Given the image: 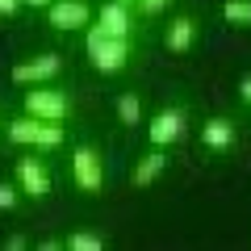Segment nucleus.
Wrapping results in <instances>:
<instances>
[{"instance_id": "f257e3e1", "label": "nucleus", "mask_w": 251, "mask_h": 251, "mask_svg": "<svg viewBox=\"0 0 251 251\" xmlns=\"http://www.w3.org/2000/svg\"><path fill=\"white\" fill-rule=\"evenodd\" d=\"M88 59L97 72H122L126 59H130V42L105 34L100 25H88Z\"/></svg>"}, {"instance_id": "f03ea898", "label": "nucleus", "mask_w": 251, "mask_h": 251, "mask_svg": "<svg viewBox=\"0 0 251 251\" xmlns=\"http://www.w3.org/2000/svg\"><path fill=\"white\" fill-rule=\"evenodd\" d=\"M9 138L21 143V147H59L63 143V126L25 113V117H17V122H9Z\"/></svg>"}, {"instance_id": "7ed1b4c3", "label": "nucleus", "mask_w": 251, "mask_h": 251, "mask_svg": "<svg viewBox=\"0 0 251 251\" xmlns=\"http://www.w3.org/2000/svg\"><path fill=\"white\" fill-rule=\"evenodd\" d=\"M25 113L42 117V122H63V117L72 113V100L59 88H34V92H25Z\"/></svg>"}, {"instance_id": "20e7f679", "label": "nucleus", "mask_w": 251, "mask_h": 251, "mask_svg": "<svg viewBox=\"0 0 251 251\" xmlns=\"http://www.w3.org/2000/svg\"><path fill=\"white\" fill-rule=\"evenodd\" d=\"M72 172H75V184L84 193H100V184H105V163H100V155L92 147H80L72 155Z\"/></svg>"}, {"instance_id": "39448f33", "label": "nucleus", "mask_w": 251, "mask_h": 251, "mask_svg": "<svg viewBox=\"0 0 251 251\" xmlns=\"http://www.w3.org/2000/svg\"><path fill=\"white\" fill-rule=\"evenodd\" d=\"M46 13H50V25L63 29V34H67V29H84L92 21V9L84 0H50Z\"/></svg>"}, {"instance_id": "423d86ee", "label": "nucleus", "mask_w": 251, "mask_h": 251, "mask_svg": "<svg viewBox=\"0 0 251 251\" xmlns=\"http://www.w3.org/2000/svg\"><path fill=\"white\" fill-rule=\"evenodd\" d=\"M17 193H25V197H34V201L50 193V172H46L34 155H29V159H17Z\"/></svg>"}, {"instance_id": "0eeeda50", "label": "nucleus", "mask_w": 251, "mask_h": 251, "mask_svg": "<svg viewBox=\"0 0 251 251\" xmlns=\"http://www.w3.org/2000/svg\"><path fill=\"white\" fill-rule=\"evenodd\" d=\"M59 67H63L59 54H38V59L17 63V67H13V80H17V84H42V80H54Z\"/></svg>"}, {"instance_id": "6e6552de", "label": "nucleus", "mask_w": 251, "mask_h": 251, "mask_svg": "<svg viewBox=\"0 0 251 251\" xmlns=\"http://www.w3.org/2000/svg\"><path fill=\"white\" fill-rule=\"evenodd\" d=\"M147 134H151V143H155V147L180 143V138H184V113H180V109H163V113H155Z\"/></svg>"}, {"instance_id": "1a4fd4ad", "label": "nucleus", "mask_w": 251, "mask_h": 251, "mask_svg": "<svg viewBox=\"0 0 251 251\" xmlns=\"http://www.w3.org/2000/svg\"><path fill=\"white\" fill-rule=\"evenodd\" d=\"M97 25L105 29V34H113V38H130V4H122V0H109L105 9H100V17H97Z\"/></svg>"}, {"instance_id": "9d476101", "label": "nucleus", "mask_w": 251, "mask_h": 251, "mask_svg": "<svg viewBox=\"0 0 251 251\" xmlns=\"http://www.w3.org/2000/svg\"><path fill=\"white\" fill-rule=\"evenodd\" d=\"M163 172H168V155H163V147H155L151 155H143V159L134 163V176L130 180H134V188H151Z\"/></svg>"}, {"instance_id": "9b49d317", "label": "nucleus", "mask_w": 251, "mask_h": 251, "mask_svg": "<svg viewBox=\"0 0 251 251\" xmlns=\"http://www.w3.org/2000/svg\"><path fill=\"white\" fill-rule=\"evenodd\" d=\"M201 143L214 147V151H222V147H234V122H226V117H214V122L201 126Z\"/></svg>"}, {"instance_id": "f8f14e48", "label": "nucleus", "mask_w": 251, "mask_h": 251, "mask_svg": "<svg viewBox=\"0 0 251 251\" xmlns=\"http://www.w3.org/2000/svg\"><path fill=\"white\" fill-rule=\"evenodd\" d=\"M193 38H197V25H193L188 17H176L168 25V50L172 54H184L188 46H193Z\"/></svg>"}, {"instance_id": "ddd939ff", "label": "nucleus", "mask_w": 251, "mask_h": 251, "mask_svg": "<svg viewBox=\"0 0 251 251\" xmlns=\"http://www.w3.org/2000/svg\"><path fill=\"white\" fill-rule=\"evenodd\" d=\"M117 117H122V126H138L143 122V100L134 92H122L117 97Z\"/></svg>"}, {"instance_id": "4468645a", "label": "nucleus", "mask_w": 251, "mask_h": 251, "mask_svg": "<svg viewBox=\"0 0 251 251\" xmlns=\"http://www.w3.org/2000/svg\"><path fill=\"white\" fill-rule=\"evenodd\" d=\"M222 17L230 21V25H251V0H226Z\"/></svg>"}, {"instance_id": "2eb2a0df", "label": "nucleus", "mask_w": 251, "mask_h": 251, "mask_svg": "<svg viewBox=\"0 0 251 251\" xmlns=\"http://www.w3.org/2000/svg\"><path fill=\"white\" fill-rule=\"evenodd\" d=\"M67 247H72V251H100V247H105V234H72Z\"/></svg>"}, {"instance_id": "dca6fc26", "label": "nucleus", "mask_w": 251, "mask_h": 251, "mask_svg": "<svg viewBox=\"0 0 251 251\" xmlns=\"http://www.w3.org/2000/svg\"><path fill=\"white\" fill-rule=\"evenodd\" d=\"M134 4H138V13H147V17H155V13H163V9H168L172 0H134Z\"/></svg>"}, {"instance_id": "f3484780", "label": "nucleus", "mask_w": 251, "mask_h": 251, "mask_svg": "<svg viewBox=\"0 0 251 251\" xmlns=\"http://www.w3.org/2000/svg\"><path fill=\"white\" fill-rule=\"evenodd\" d=\"M17 205V184H0V209Z\"/></svg>"}, {"instance_id": "a211bd4d", "label": "nucleus", "mask_w": 251, "mask_h": 251, "mask_svg": "<svg viewBox=\"0 0 251 251\" xmlns=\"http://www.w3.org/2000/svg\"><path fill=\"white\" fill-rule=\"evenodd\" d=\"M21 9V0H0V17H9V13Z\"/></svg>"}, {"instance_id": "6ab92c4d", "label": "nucleus", "mask_w": 251, "mask_h": 251, "mask_svg": "<svg viewBox=\"0 0 251 251\" xmlns=\"http://www.w3.org/2000/svg\"><path fill=\"white\" fill-rule=\"evenodd\" d=\"M25 247H29V243L21 239V234H13V239H9V251H25Z\"/></svg>"}, {"instance_id": "aec40b11", "label": "nucleus", "mask_w": 251, "mask_h": 251, "mask_svg": "<svg viewBox=\"0 0 251 251\" xmlns=\"http://www.w3.org/2000/svg\"><path fill=\"white\" fill-rule=\"evenodd\" d=\"M239 92H243V100H247V109H251V75L243 80V88H239Z\"/></svg>"}, {"instance_id": "412c9836", "label": "nucleus", "mask_w": 251, "mask_h": 251, "mask_svg": "<svg viewBox=\"0 0 251 251\" xmlns=\"http://www.w3.org/2000/svg\"><path fill=\"white\" fill-rule=\"evenodd\" d=\"M21 4H38V9H46V4H50V0H21Z\"/></svg>"}, {"instance_id": "4be33fe9", "label": "nucleus", "mask_w": 251, "mask_h": 251, "mask_svg": "<svg viewBox=\"0 0 251 251\" xmlns=\"http://www.w3.org/2000/svg\"><path fill=\"white\" fill-rule=\"evenodd\" d=\"M122 4H134V0H122Z\"/></svg>"}]
</instances>
